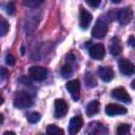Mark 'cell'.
Returning <instances> with one entry per match:
<instances>
[{
    "mask_svg": "<svg viewBox=\"0 0 135 135\" xmlns=\"http://www.w3.org/2000/svg\"><path fill=\"white\" fill-rule=\"evenodd\" d=\"M5 61H6V63H7L8 65H14L15 62H16V59H15V57H14L12 54H7V55L5 56Z\"/></svg>",
    "mask_w": 135,
    "mask_h": 135,
    "instance_id": "cell-23",
    "label": "cell"
},
{
    "mask_svg": "<svg viewBox=\"0 0 135 135\" xmlns=\"http://www.w3.org/2000/svg\"><path fill=\"white\" fill-rule=\"evenodd\" d=\"M110 52L113 56H118L121 51H122V47H121V43H120V39L118 37H113L111 39V42H110Z\"/></svg>",
    "mask_w": 135,
    "mask_h": 135,
    "instance_id": "cell-14",
    "label": "cell"
},
{
    "mask_svg": "<svg viewBox=\"0 0 135 135\" xmlns=\"http://www.w3.org/2000/svg\"><path fill=\"white\" fill-rule=\"evenodd\" d=\"M46 133L50 135H63L64 132L63 130H61L59 127L55 126V124H50L46 128Z\"/></svg>",
    "mask_w": 135,
    "mask_h": 135,
    "instance_id": "cell-16",
    "label": "cell"
},
{
    "mask_svg": "<svg viewBox=\"0 0 135 135\" xmlns=\"http://www.w3.org/2000/svg\"><path fill=\"white\" fill-rule=\"evenodd\" d=\"M9 30V24L8 22L4 19V18H1V23H0V33H1V36H5L7 34Z\"/></svg>",
    "mask_w": 135,
    "mask_h": 135,
    "instance_id": "cell-18",
    "label": "cell"
},
{
    "mask_svg": "<svg viewBox=\"0 0 135 135\" xmlns=\"http://www.w3.org/2000/svg\"><path fill=\"white\" fill-rule=\"evenodd\" d=\"M28 75L33 80L42 81L47 76V70L42 66H31L28 70Z\"/></svg>",
    "mask_w": 135,
    "mask_h": 135,
    "instance_id": "cell-3",
    "label": "cell"
},
{
    "mask_svg": "<svg viewBox=\"0 0 135 135\" xmlns=\"http://www.w3.org/2000/svg\"><path fill=\"white\" fill-rule=\"evenodd\" d=\"M92 22V15L90 12H88L84 8L80 9V14H79V25L81 28L86 30L89 27V25Z\"/></svg>",
    "mask_w": 135,
    "mask_h": 135,
    "instance_id": "cell-12",
    "label": "cell"
},
{
    "mask_svg": "<svg viewBox=\"0 0 135 135\" xmlns=\"http://www.w3.org/2000/svg\"><path fill=\"white\" fill-rule=\"evenodd\" d=\"M112 96L122 102L126 103H130L131 102V96L129 95V93L123 89V88H116L112 91Z\"/></svg>",
    "mask_w": 135,
    "mask_h": 135,
    "instance_id": "cell-9",
    "label": "cell"
},
{
    "mask_svg": "<svg viewBox=\"0 0 135 135\" xmlns=\"http://www.w3.org/2000/svg\"><path fill=\"white\" fill-rule=\"evenodd\" d=\"M132 18H133V12L130 7H123L117 14V20L121 25H126L130 23Z\"/></svg>",
    "mask_w": 135,
    "mask_h": 135,
    "instance_id": "cell-6",
    "label": "cell"
},
{
    "mask_svg": "<svg viewBox=\"0 0 135 135\" xmlns=\"http://www.w3.org/2000/svg\"><path fill=\"white\" fill-rule=\"evenodd\" d=\"M131 88H132V89H134V90H135V80H133V81H132V82H131Z\"/></svg>",
    "mask_w": 135,
    "mask_h": 135,
    "instance_id": "cell-28",
    "label": "cell"
},
{
    "mask_svg": "<svg viewBox=\"0 0 135 135\" xmlns=\"http://www.w3.org/2000/svg\"><path fill=\"white\" fill-rule=\"evenodd\" d=\"M43 0H24L23 4L27 7H36L42 3Z\"/></svg>",
    "mask_w": 135,
    "mask_h": 135,
    "instance_id": "cell-22",
    "label": "cell"
},
{
    "mask_svg": "<svg viewBox=\"0 0 135 135\" xmlns=\"http://www.w3.org/2000/svg\"><path fill=\"white\" fill-rule=\"evenodd\" d=\"M111 1H112L113 3H119V2L121 1V0H111Z\"/></svg>",
    "mask_w": 135,
    "mask_h": 135,
    "instance_id": "cell-30",
    "label": "cell"
},
{
    "mask_svg": "<svg viewBox=\"0 0 135 135\" xmlns=\"http://www.w3.org/2000/svg\"><path fill=\"white\" fill-rule=\"evenodd\" d=\"M26 118H27V121H28L30 123H36V122L39 121L40 115H39L37 112H31V113L27 114Z\"/></svg>",
    "mask_w": 135,
    "mask_h": 135,
    "instance_id": "cell-19",
    "label": "cell"
},
{
    "mask_svg": "<svg viewBox=\"0 0 135 135\" xmlns=\"http://www.w3.org/2000/svg\"><path fill=\"white\" fill-rule=\"evenodd\" d=\"M72 73H73V69H72V66L70 64H64L61 68V75L63 77H65V78L66 77H70L72 75Z\"/></svg>",
    "mask_w": 135,
    "mask_h": 135,
    "instance_id": "cell-20",
    "label": "cell"
},
{
    "mask_svg": "<svg viewBox=\"0 0 135 135\" xmlns=\"http://www.w3.org/2000/svg\"><path fill=\"white\" fill-rule=\"evenodd\" d=\"M82 123H83V120L81 116H74L69 123V134L75 135L76 133H78L82 127Z\"/></svg>",
    "mask_w": 135,
    "mask_h": 135,
    "instance_id": "cell-11",
    "label": "cell"
},
{
    "mask_svg": "<svg viewBox=\"0 0 135 135\" xmlns=\"http://www.w3.org/2000/svg\"><path fill=\"white\" fill-rule=\"evenodd\" d=\"M118 66H119L120 72L122 74H124V75H132V74L135 73L134 64L130 60H128L126 58H122V59H120L118 61Z\"/></svg>",
    "mask_w": 135,
    "mask_h": 135,
    "instance_id": "cell-8",
    "label": "cell"
},
{
    "mask_svg": "<svg viewBox=\"0 0 135 135\" xmlns=\"http://www.w3.org/2000/svg\"><path fill=\"white\" fill-rule=\"evenodd\" d=\"M14 12H15V5H14V3L13 2H8L7 5H6V13L8 15H13Z\"/></svg>",
    "mask_w": 135,
    "mask_h": 135,
    "instance_id": "cell-24",
    "label": "cell"
},
{
    "mask_svg": "<svg viewBox=\"0 0 135 135\" xmlns=\"http://www.w3.org/2000/svg\"><path fill=\"white\" fill-rule=\"evenodd\" d=\"M116 133H117L118 135H126V134H129V133H130V124L122 123V124L118 126L117 129H116Z\"/></svg>",
    "mask_w": 135,
    "mask_h": 135,
    "instance_id": "cell-17",
    "label": "cell"
},
{
    "mask_svg": "<svg viewBox=\"0 0 135 135\" xmlns=\"http://www.w3.org/2000/svg\"><path fill=\"white\" fill-rule=\"evenodd\" d=\"M98 111H99V102H98V100H93V101H91V102L88 104L86 110H85L86 115L90 116V117L96 115V114L98 113Z\"/></svg>",
    "mask_w": 135,
    "mask_h": 135,
    "instance_id": "cell-15",
    "label": "cell"
},
{
    "mask_svg": "<svg viewBox=\"0 0 135 135\" xmlns=\"http://www.w3.org/2000/svg\"><path fill=\"white\" fill-rule=\"evenodd\" d=\"M0 118H1V119H0V123H3V115H2V114L0 115Z\"/></svg>",
    "mask_w": 135,
    "mask_h": 135,
    "instance_id": "cell-29",
    "label": "cell"
},
{
    "mask_svg": "<svg viewBox=\"0 0 135 135\" xmlns=\"http://www.w3.org/2000/svg\"><path fill=\"white\" fill-rule=\"evenodd\" d=\"M85 1H86V3H88L90 6H92V7H97V6L99 5V3H100L101 0H85Z\"/></svg>",
    "mask_w": 135,
    "mask_h": 135,
    "instance_id": "cell-25",
    "label": "cell"
},
{
    "mask_svg": "<svg viewBox=\"0 0 135 135\" xmlns=\"http://www.w3.org/2000/svg\"><path fill=\"white\" fill-rule=\"evenodd\" d=\"M0 71H1V79H2V80H4V79L8 76V71H7L5 68H1V70H0Z\"/></svg>",
    "mask_w": 135,
    "mask_h": 135,
    "instance_id": "cell-26",
    "label": "cell"
},
{
    "mask_svg": "<svg viewBox=\"0 0 135 135\" xmlns=\"http://www.w3.org/2000/svg\"><path fill=\"white\" fill-rule=\"evenodd\" d=\"M89 54L90 56L95 59V60H101L104 55H105V50H104V46L100 43H96V44H93L92 46L89 47Z\"/></svg>",
    "mask_w": 135,
    "mask_h": 135,
    "instance_id": "cell-5",
    "label": "cell"
},
{
    "mask_svg": "<svg viewBox=\"0 0 135 135\" xmlns=\"http://www.w3.org/2000/svg\"><path fill=\"white\" fill-rule=\"evenodd\" d=\"M55 117H62L68 113V103L63 99H56L54 102Z\"/></svg>",
    "mask_w": 135,
    "mask_h": 135,
    "instance_id": "cell-10",
    "label": "cell"
},
{
    "mask_svg": "<svg viewBox=\"0 0 135 135\" xmlns=\"http://www.w3.org/2000/svg\"><path fill=\"white\" fill-rule=\"evenodd\" d=\"M108 28H109L108 23L103 19L99 18V19L96 20V22H95V24L92 28V36L96 39H101L107 35Z\"/></svg>",
    "mask_w": 135,
    "mask_h": 135,
    "instance_id": "cell-2",
    "label": "cell"
},
{
    "mask_svg": "<svg viewBox=\"0 0 135 135\" xmlns=\"http://www.w3.org/2000/svg\"><path fill=\"white\" fill-rule=\"evenodd\" d=\"M129 44H130L132 47L135 49V37H130V39H129Z\"/></svg>",
    "mask_w": 135,
    "mask_h": 135,
    "instance_id": "cell-27",
    "label": "cell"
},
{
    "mask_svg": "<svg viewBox=\"0 0 135 135\" xmlns=\"http://www.w3.org/2000/svg\"><path fill=\"white\" fill-rule=\"evenodd\" d=\"M33 104L32 97L26 92H17L14 98V105L18 109L30 108Z\"/></svg>",
    "mask_w": 135,
    "mask_h": 135,
    "instance_id": "cell-1",
    "label": "cell"
},
{
    "mask_svg": "<svg viewBox=\"0 0 135 135\" xmlns=\"http://www.w3.org/2000/svg\"><path fill=\"white\" fill-rule=\"evenodd\" d=\"M85 83H86V85L90 86V88H94V86L97 85V81L95 80V78H94L90 73H88L86 76H85Z\"/></svg>",
    "mask_w": 135,
    "mask_h": 135,
    "instance_id": "cell-21",
    "label": "cell"
},
{
    "mask_svg": "<svg viewBox=\"0 0 135 135\" xmlns=\"http://www.w3.org/2000/svg\"><path fill=\"white\" fill-rule=\"evenodd\" d=\"M105 114L108 116H116V115H124L127 113V109L120 104L109 103L105 105Z\"/></svg>",
    "mask_w": 135,
    "mask_h": 135,
    "instance_id": "cell-7",
    "label": "cell"
},
{
    "mask_svg": "<svg viewBox=\"0 0 135 135\" xmlns=\"http://www.w3.org/2000/svg\"><path fill=\"white\" fill-rule=\"evenodd\" d=\"M65 88L70 92L72 98L75 101H77L79 99V97H80V82H79V80L78 79H74V80L69 81L66 83Z\"/></svg>",
    "mask_w": 135,
    "mask_h": 135,
    "instance_id": "cell-4",
    "label": "cell"
},
{
    "mask_svg": "<svg viewBox=\"0 0 135 135\" xmlns=\"http://www.w3.org/2000/svg\"><path fill=\"white\" fill-rule=\"evenodd\" d=\"M97 74L105 82H109L114 78V71L110 66H99L97 70Z\"/></svg>",
    "mask_w": 135,
    "mask_h": 135,
    "instance_id": "cell-13",
    "label": "cell"
}]
</instances>
